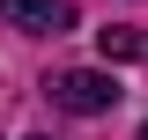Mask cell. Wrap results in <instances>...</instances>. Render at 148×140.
Instances as JSON below:
<instances>
[{"instance_id": "obj_2", "label": "cell", "mask_w": 148, "mask_h": 140, "mask_svg": "<svg viewBox=\"0 0 148 140\" xmlns=\"http://www.w3.org/2000/svg\"><path fill=\"white\" fill-rule=\"evenodd\" d=\"M0 15L15 22V30H37V37L74 30V7H67V0H0Z\"/></svg>"}, {"instance_id": "obj_4", "label": "cell", "mask_w": 148, "mask_h": 140, "mask_svg": "<svg viewBox=\"0 0 148 140\" xmlns=\"http://www.w3.org/2000/svg\"><path fill=\"white\" fill-rule=\"evenodd\" d=\"M37 140H45V133H37Z\"/></svg>"}, {"instance_id": "obj_3", "label": "cell", "mask_w": 148, "mask_h": 140, "mask_svg": "<svg viewBox=\"0 0 148 140\" xmlns=\"http://www.w3.org/2000/svg\"><path fill=\"white\" fill-rule=\"evenodd\" d=\"M141 140H148V125H141Z\"/></svg>"}, {"instance_id": "obj_1", "label": "cell", "mask_w": 148, "mask_h": 140, "mask_svg": "<svg viewBox=\"0 0 148 140\" xmlns=\"http://www.w3.org/2000/svg\"><path fill=\"white\" fill-rule=\"evenodd\" d=\"M45 96H52L59 111H82V118H96V111H111L126 88L111 81V74H96V67H67V74H52V81H45Z\"/></svg>"}]
</instances>
